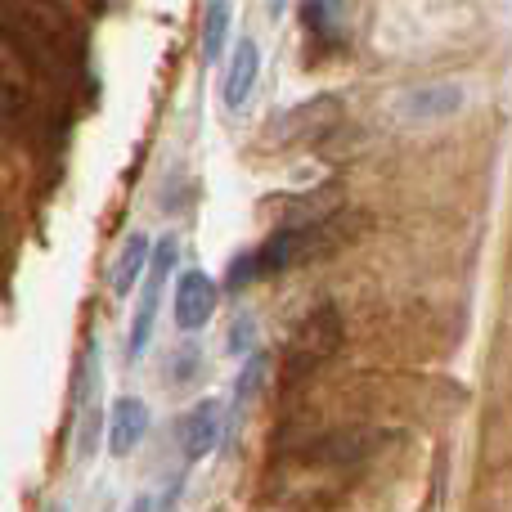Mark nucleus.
I'll return each instance as SVG.
<instances>
[{
    "label": "nucleus",
    "instance_id": "dca6fc26",
    "mask_svg": "<svg viewBox=\"0 0 512 512\" xmlns=\"http://www.w3.org/2000/svg\"><path fill=\"white\" fill-rule=\"evenodd\" d=\"M99 427H104V418H99V405L90 400V405H81V418H77V463H86L95 454Z\"/></svg>",
    "mask_w": 512,
    "mask_h": 512
},
{
    "label": "nucleus",
    "instance_id": "f257e3e1",
    "mask_svg": "<svg viewBox=\"0 0 512 512\" xmlns=\"http://www.w3.org/2000/svg\"><path fill=\"white\" fill-rule=\"evenodd\" d=\"M0 27L14 36L32 72L50 86H72L81 68V41L63 0H0Z\"/></svg>",
    "mask_w": 512,
    "mask_h": 512
},
{
    "label": "nucleus",
    "instance_id": "f3484780",
    "mask_svg": "<svg viewBox=\"0 0 512 512\" xmlns=\"http://www.w3.org/2000/svg\"><path fill=\"white\" fill-rule=\"evenodd\" d=\"M203 351H198V346H180V351L176 355H171V364H167V369H171V382H176V387H185V382H194L198 378V373H203Z\"/></svg>",
    "mask_w": 512,
    "mask_h": 512
},
{
    "label": "nucleus",
    "instance_id": "2eb2a0df",
    "mask_svg": "<svg viewBox=\"0 0 512 512\" xmlns=\"http://www.w3.org/2000/svg\"><path fill=\"white\" fill-rule=\"evenodd\" d=\"M265 369H270V360H265L261 351L248 355V364H243V373H239V387H234V400H230V409H234V418L243 414V409L256 400V391L265 387Z\"/></svg>",
    "mask_w": 512,
    "mask_h": 512
},
{
    "label": "nucleus",
    "instance_id": "f03ea898",
    "mask_svg": "<svg viewBox=\"0 0 512 512\" xmlns=\"http://www.w3.org/2000/svg\"><path fill=\"white\" fill-rule=\"evenodd\" d=\"M346 342V324H342V310L333 301L315 306L310 315H301V324L292 328L288 346H283V382H301L310 378L315 369H324Z\"/></svg>",
    "mask_w": 512,
    "mask_h": 512
},
{
    "label": "nucleus",
    "instance_id": "4468645a",
    "mask_svg": "<svg viewBox=\"0 0 512 512\" xmlns=\"http://www.w3.org/2000/svg\"><path fill=\"white\" fill-rule=\"evenodd\" d=\"M230 0H212L203 14V63H221L225 41H230Z\"/></svg>",
    "mask_w": 512,
    "mask_h": 512
},
{
    "label": "nucleus",
    "instance_id": "39448f33",
    "mask_svg": "<svg viewBox=\"0 0 512 512\" xmlns=\"http://www.w3.org/2000/svg\"><path fill=\"white\" fill-rule=\"evenodd\" d=\"M36 72L23 59V50L14 45V36L0 27V122H18L32 108V90H36Z\"/></svg>",
    "mask_w": 512,
    "mask_h": 512
},
{
    "label": "nucleus",
    "instance_id": "a211bd4d",
    "mask_svg": "<svg viewBox=\"0 0 512 512\" xmlns=\"http://www.w3.org/2000/svg\"><path fill=\"white\" fill-rule=\"evenodd\" d=\"M252 283H256V265H252V248H248L230 261V270H225V288L243 292V288H252Z\"/></svg>",
    "mask_w": 512,
    "mask_h": 512
},
{
    "label": "nucleus",
    "instance_id": "6ab92c4d",
    "mask_svg": "<svg viewBox=\"0 0 512 512\" xmlns=\"http://www.w3.org/2000/svg\"><path fill=\"white\" fill-rule=\"evenodd\" d=\"M252 337H256V319H252V315L234 319V328H230V346H225V351H230V355H252Z\"/></svg>",
    "mask_w": 512,
    "mask_h": 512
},
{
    "label": "nucleus",
    "instance_id": "ddd939ff",
    "mask_svg": "<svg viewBox=\"0 0 512 512\" xmlns=\"http://www.w3.org/2000/svg\"><path fill=\"white\" fill-rule=\"evenodd\" d=\"M149 261H153V243H149V234H131V239L122 243V252H117V261H113V292L117 297H131V288L144 279V270H149Z\"/></svg>",
    "mask_w": 512,
    "mask_h": 512
},
{
    "label": "nucleus",
    "instance_id": "423d86ee",
    "mask_svg": "<svg viewBox=\"0 0 512 512\" xmlns=\"http://www.w3.org/2000/svg\"><path fill=\"white\" fill-rule=\"evenodd\" d=\"M337 117H342V104H337L333 95H319L310 99V104H297L288 108V113L279 117V122H270V140L274 144H306V140H319L324 131H333Z\"/></svg>",
    "mask_w": 512,
    "mask_h": 512
},
{
    "label": "nucleus",
    "instance_id": "9b49d317",
    "mask_svg": "<svg viewBox=\"0 0 512 512\" xmlns=\"http://www.w3.org/2000/svg\"><path fill=\"white\" fill-rule=\"evenodd\" d=\"M463 108V90L459 86H418L405 95V104H400V113L409 117V122H436V117H450Z\"/></svg>",
    "mask_w": 512,
    "mask_h": 512
},
{
    "label": "nucleus",
    "instance_id": "0eeeda50",
    "mask_svg": "<svg viewBox=\"0 0 512 512\" xmlns=\"http://www.w3.org/2000/svg\"><path fill=\"white\" fill-rule=\"evenodd\" d=\"M216 306H221V288H216L212 274L203 270H185L176 283V328L180 333H198V328H207V319L216 315Z\"/></svg>",
    "mask_w": 512,
    "mask_h": 512
},
{
    "label": "nucleus",
    "instance_id": "7ed1b4c3",
    "mask_svg": "<svg viewBox=\"0 0 512 512\" xmlns=\"http://www.w3.org/2000/svg\"><path fill=\"white\" fill-rule=\"evenodd\" d=\"M180 265V239L167 234L162 243H153V261H149V283H144V297L135 306V319H131V337H126V360H144L153 342V324H158V301H162V283L176 274Z\"/></svg>",
    "mask_w": 512,
    "mask_h": 512
},
{
    "label": "nucleus",
    "instance_id": "f8f14e48",
    "mask_svg": "<svg viewBox=\"0 0 512 512\" xmlns=\"http://www.w3.org/2000/svg\"><path fill=\"white\" fill-rule=\"evenodd\" d=\"M301 23L306 36L319 50H337L342 45V0H301Z\"/></svg>",
    "mask_w": 512,
    "mask_h": 512
},
{
    "label": "nucleus",
    "instance_id": "20e7f679",
    "mask_svg": "<svg viewBox=\"0 0 512 512\" xmlns=\"http://www.w3.org/2000/svg\"><path fill=\"white\" fill-rule=\"evenodd\" d=\"M378 445H382V432H369V427H337V432H324V436H315V441H306L301 463H306V468H351V463L369 459Z\"/></svg>",
    "mask_w": 512,
    "mask_h": 512
},
{
    "label": "nucleus",
    "instance_id": "1a4fd4ad",
    "mask_svg": "<svg viewBox=\"0 0 512 512\" xmlns=\"http://www.w3.org/2000/svg\"><path fill=\"white\" fill-rule=\"evenodd\" d=\"M153 418H149V405L144 400H117L113 414H108V450L117 454V459H126L131 450H140L144 436H149Z\"/></svg>",
    "mask_w": 512,
    "mask_h": 512
},
{
    "label": "nucleus",
    "instance_id": "6e6552de",
    "mask_svg": "<svg viewBox=\"0 0 512 512\" xmlns=\"http://www.w3.org/2000/svg\"><path fill=\"white\" fill-rule=\"evenodd\" d=\"M221 432H225L221 400H198V405L176 423L180 454H185V463H203L207 454L221 445Z\"/></svg>",
    "mask_w": 512,
    "mask_h": 512
},
{
    "label": "nucleus",
    "instance_id": "9d476101",
    "mask_svg": "<svg viewBox=\"0 0 512 512\" xmlns=\"http://www.w3.org/2000/svg\"><path fill=\"white\" fill-rule=\"evenodd\" d=\"M256 77H261V50H256L252 36H243L239 50H234L230 72H225V86H221V99H225V108H230V113H234V108H243V104L252 99Z\"/></svg>",
    "mask_w": 512,
    "mask_h": 512
}]
</instances>
